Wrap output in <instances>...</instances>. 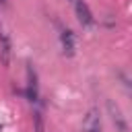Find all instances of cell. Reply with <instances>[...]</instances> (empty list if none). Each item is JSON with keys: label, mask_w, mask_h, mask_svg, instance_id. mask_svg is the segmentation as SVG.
<instances>
[{"label": "cell", "mask_w": 132, "mask_h": 132, "mask_svg": "<svg viewBox=\"0 0 132 132\" xmlns=\"http://www.w3.org/2000/svg\"><path fill=\"white\" fill-rule=\"evenodd\" d=\"M70 2H72V6H74V12H76L80 25H85V27H93V25H95V19H93L89 6H87L82 0H70Z\"/></svg>", "instance_id": "6da1fadb"}, {"label": "cell", "mask_w": 132, "mask_h": 132, "mask_svg": "<svg viewBox=\"0 0 132 132\" xmlns=\"http://www.w3.org/2000/svg\"><path fill=\"white\" fill-rule=\"evenodd\" d=\"M82 130L85 132H101V120H99V113L97 109H91L82 122Z\"/></svg>", "instance_id": "7a4b0ae2"}, {"label": "cell", "mask_w": 132, "mask_h": 132, "mask_svg": "<svg viewBox=\"0 0 132 132\" xmlns=\"http://www.w3.org/2000/svg\"><path fill=\"white\" fill-rule=\"evenodd\" d=\"M62 47H64V54H68V56L74 54V35L68 29L62 31Z\"/></svg>", "instance_id": "3957f363"}, {"label": "cell", "mask_w": 132, "mask_h": 132, "mask_svg": "<svg viewBox=\"0 0 132 132\" xmlns=\"http://www.w3.org/2000/svg\"><path fill=\"white\" fill-rule=\"evenodd\" d=\"M0 39H2V52H4V64H8V56H10V43L6 39L4 33H0Z\"/></svg>", "instance_id": "277c9868"}, {"label": "cell", "mask_w": 132, "mask_h": 132, "mask_svg": "<svg viewBox=\"0 0 132 132\" xmlns=\"http://www.w3.org/2000/svg\"><path fill=\"white\" fill-rule=\"evenodd\" d=\"M35 126H37V132H45L43 120H41V111H35Z\"/></svg>", "instance_id": "5b68a950"}]
</instances>
